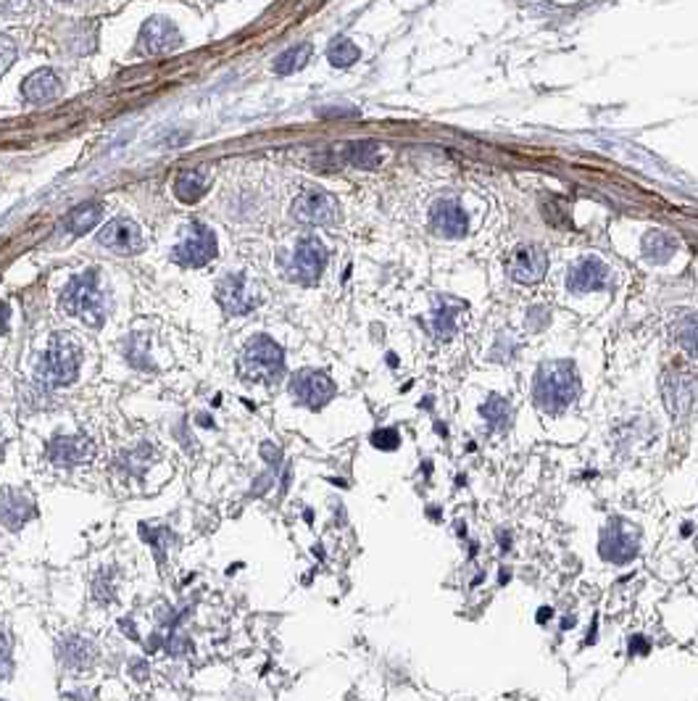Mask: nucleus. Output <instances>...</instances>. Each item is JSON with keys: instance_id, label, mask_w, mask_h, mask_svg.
<instances>
[{"instance_id": "nucleus-1", "label": "nucleus", "mask_w": 698, "mask_h": 701, "mask_svg": "<svg viewBox=\"0 0 698 701\" xmlns=\"http://www.w3.org/2000/svg\"><path fill=\"white\" fill-rule=\"evenodd\" d=\"M577 390H580V380L569 362L543 364L538 377H535V401H538V407L551 414H559L562 409L569 407L575 401Z\"/></svg>"}, {"instance_id": "nucleus-2", "label": "nucleus", "mask_w": 698, "mask_h": 701, "mask_svg": "<svg viewBox=\"0 0 698 701\" xmlns=\"http://www.w3.org/2000/svg\"><path fill=\"white\" fill-rule=\"evenodd\" d=\"M61 306L71 317H79L90 327H100V322H103V293L98 288V274L85 271L82 277H74L61 293Z\"/></svg>"}, {"instance_id": "nucleus-3", "label": "nucleus", "mask_w": 698, "mask_h": 701, "mask_svg": "<svg viewBox=\"0 0 698 701\" xmlns=\"http://www.w3.org/2000/svg\"><path fill=\"white\" fill-rule=\"evenodd\" d=\"M282 364H285L282 348L267 335H256L249 340V345L243 351L240 369L249 380L259 383V380H277L282 372Z\"/></svg>"}, {"instance_id": "nucleus-4", "label": "nucleus", "mask_w": 698, "mask_h": 701, "mask_svg": "<svg viewBox=\"0 0 698 701\" xmlns=\"http://www.w3.org/2000/svg\"><path fill=\"white\" fill-rule=\"evenodd\" d=\"M661 396L675 417L688 414L698 401V377L688 369H670L661 377Z\"/></svg>"}, {"instance_id": "nucleus-5", "label": "nucleus", "mask_w": 698, "mask_h": 701, "mask_svg": "<svg viewBox=\"0 0 698 701\" xmlns=\"http://www.w3.org/2000/svg\"><path fill=\"white\" fill-rule=\"evenodd\" d=\"M293 217L301 222V225H314V227L335 225L340 217L338 201H335L330 193L309 190V193H303V196H301V198L293 204Z\"/></svg>"}, {"instance_id": "nucleus-6", "label": "nucleus", "mask_w": 698, "mask_h": 701, "mask_svg": "<svg viewBox=\"0 0 698 701\" xmlns=\"http://www.w3.org/2000/svg\"><path fill=\"white\" fill-rule=\"evenodd\" d=\"M635 554H638V530L625 520L614 517L601 536V557L614 565H625Z\"/></svg>"}, {"instance_id": "nucleus-7", "label": "nucleus", "mask_w": 698, "mask_h": 701, "mask_svg": "<svg viewBox=\"0 0 698 701\" xmlns=\"http://www.w3.org/2000/svg\"><path fill=\"white\" fill-rule=\"evenodd\" d=\"M217 256V235L206 225L190 227L187 238L174 249V261L182 267H203Z\"/></svg>"}, {"instance_id": "nucleus-8", "label": "nucleus", "mask_w": 698, "mask_h": 701, "mask_svg": "<svg viewBox=\"0 0 698 701\" xmlns=\"http://www.w3.org/2000/svg\"><path fill=\"white\" fill-rule=\"evenodd\" d=\"M291 390L295 393V398L301 404H306L309 409L327 407L335 396V383L330 380V375L316 372V369H303L293 375L291 380Z\"/></svg>"}, {"instance_id": "nucleus-9", "label": "nucleus", "mask_w": 698, "mask_h": 701, "mask_svg": "<svg viewBox=\"0 0 698 701\" xmlns=\"http://www.w3.org/2000/svg\"><path fill=\"white\" fill-rule=\"evenodd\" d=\"M79 375V362L77 354L69 345H53L40 356L37 364V377L48 385H69Z\"/></svg>"}, {"instance_id": "nucleus-10", "label": "nucleus", "mask_w": 698, "mask_h": 701, "mask_svg": "<svg viewBox=\"0 0 698 701\" xmlns=\"http://www.w3.org/2000/svg\"><path fill=\"white\" fill-rule=\"evenodd\" d=\"M327 264V249L322 246V240L316 238H303L293 253V267H291V280L301 282V285H314L319 280V274Z\"/></svg>"}, {"instance_id": "nucleus-11", "label": "nucleus", "mask_w": 698, "mask_h": 701, "mask_svg": "<svg viewBox=\"0 0 698 701\" xmlns=\"http://www.w3.org/2000/svg\"><path fill=\"white\" fill-rule=\"evenodd\" d=\"M98 243L119 256H135L145 249V235L130 219H113L98 232Z\"/></svg>"}, {"instance_id": "nucleus-12", "label": "nucleus", "mask_w": 698, "mask_h": 701, "mask_svg": "<svg viewBox=\"0 0 698 701\" xmlns=\"http://www.w3.org/2000/svg\"><path fill=\"white\" fill-rule=\"evenodd\" d=\"M548 271V253L541 246H522L509 261V274L519 285H535Z\"/></svg>"}, {"instance_id": "nucleus-13", "label": "nucleus", "mask_w": 698, "mask_h": 701, "mask_svg": "<svg viewBox=\"0 0 698 701\" xmlns=\"http://www.w3.org/2000/svg\"><path fill=\"white\" fill-rule=\"evenodd\" d=\"M48 456L56 467H77L85 464L95 456V446L88 438H71V435H61L53 438L48 446Z\"/></svg>"}, {"instance_id": "nucleus-14", "label": "nucleus", "mask_w": 698, "mask_h": 701, "mask_svg": "<svg viewBox=\"0 0 698 701\" xmlns=\"http://www.w3.org/2000/svg\"><path fill=\"white\" fill-rule=\"evenodd\" d=\"M180 46V32L177 27L164 19V16H153L148 19V24L143 27L140 32V48L151 56H158V53H169L174 48Z\"/></svg>"}, {"instance_id": "nucleus-15", "label": "nucleus", "mask_w": 698, "mask_h": 701, "mask_svg": "<svg viewBox=\"0 0 698 701\" xmlns=\"http://www.w3.org/2000/svg\"><path fill=\"white\" fill-rule=\"evenodd\" d=\"M429 222H432V227H435L440 235H446V238H464V235L470 232V217H467V211L456 204V201H450V198H443V201H438V204L432 206Z\"/></svg>"}, {"instance_id": "nucleus-16", "label": "nucleus", "mask_w": 698, "mask_h": 701, "mask_svg": "<svg viewBox=\"0 0 698 701\" xmlns=\"http://www.w3.org/2000/svg\"><path fill=\"white\" fill-rule=\"evenodd\" d=\"M217 298L219 303L225 306L229 314H246L256 306V301L250 298V285L249 280L243 274H232L222 280L219 291H217Z\"/></svg>"}, {"instance_id": "nucleus-17", "label": "nucleus", "mask_w": 698, "mask_h": 701, "mask_svg": "<svg viewBox=\"0 0 698 701\" xmlns=\"http://www.w3.org/2000/svg\"><path fill=\"white\" fill-rule=\"evenodd\" d=\"M24 98L29 103H48L53 98H58L61 92V80L53 69H40V71H32L22 85Z\"/></svg>"}, {"instance_id": "nucleus-18", "label": "nucleus", "mask_w": 698, "mask_h": 701, "mask_svg": "<svg viewBox=\"0 0 698 701\" xmlns=\"http://www.w3.org/2000/svg\"><path fill=\"white\" fill-rule=\"evenodd\" d=\"M607 264L598 261V259H583L580 264H575L569 270V288L577 291V293H587V291H596L607 282Z\"/></svg>"}, {"instance_id": "nucleus-19", "label": "nucleus", "mask_w": 698, "mask_h": 701, "mask_svg": "<svg viewBox=\"0 0 698 701\" xmlns=\"http://www.w3.org/2000/svg\"><path fill=\"white\" fill-rule=\"evenodd\" d=\"M98 656V649L88 638H69L61 643V659L69 670H88Z\"/></svg>"}, {"instance_id": "nucleus-20", "label": "nucleus", "mask_w": 698, "mask_h": 701, "mask_svg": "<svg viewBox=\"0 0 698 701\" xmlns=\"http://www.w3.org/2000/svg\"><path fill=\"white\" fill-rule=\"evenodd\" d=\"M100 217H103V206L95 204V201L77 206V208H71L64 217V229H67L69 235H85V232H90L92 227L100 222Z\"/></svg>"}, {"instance_id": "nucleus-21", "label": "nucleus", "mask_w": 698, "mask_h": 701, "mask_svg": "<svg viewBox=\"0 0 698 701\" xmlns=\"http://www.w3.org/2000/svg\"><path fill=\"white\" fill-rule=\"evenodd\" d=\"M206 190H208V177L201 172H182L174 182V196L182 204H198Z\"/></svg>"}, {"instance_id": "nucleus-22", "label": "nucleus", "mask_w": 698, "mask_h": 701, "mask_svg": "<svg viewBox=\"0 0 698 701\" xmlns=\"http://www.w3.org/2000/svg\"><path fill=\"white\" fill-rule=\"evenodd\" d=\"M643 256L653 261V264H664V261H670L672 256H675L677 243L670 238V235H664V232H649L646 238H643Z\"/></svg>"}, {"instance_id": "nucleus-23", "label": "nucleus", "mask_w": 698, "mask_h": 701, "mask_svg": "<svg viewBox=\"0 0 698 701\" xmlns=\"http://www.w3.org/2000/svg\"><path fill=\"white\" fill-rule=\"evenodd\" d=\"M32 515V504L26 501V496H5L3 501V506H0V522L5 525V527H11V530H19L26 517Z\"/></svg>"}, {"instance_id": "nucleus-24", "label": "nucleus", "mask_w": 698, "mask_h": 701, "mask_svg": "<svg viewBox=\"0 0 698 701\" xmlns=\"http://www.w3.org/2000/svg\"><path fill=\"white\" fill-rule=\"evenodd\" d=\"M309 58H312V46H309V43H301V46L291 48V50H285V53H280V56L274 58V71H277V74H293L298 69L306 67Z\"/></svg>"}, {"instance_id": "nucleus-25", "label": "nucleus", "mask_w": 698, "mask_h": 701, "mask_svg": "<svg viewBox=\"0 0 698 701\" xmlns=\"http://www.w3.org/2000/svg\"><path fill=\"white\" fill-rule=\"evenodd\" d=\"M675 340L682 351L698 354V314H685L675 324Z\"/></svg>"}, {"instance_id": "nucleus-26", "label": "nucleus", "mask_w": 698, "mask_h": 701, "mask_svg": "<svg viewBox=\"0 0 698 701\" xmlns=\"http://www.w3.org/2000/svg\"><path fill=\"white\" fill-rule=\"evenodd\" d=\"M345 159L351 161L354 166L361 169H372L380 164V148L375 143H351L345 151Z\"/></svg>"}, {"instance_id": "nucleus-27", "label": "nucleus", "mask_w": 698, "mask_h": 701, "mask_svg": "<svg viewBox=\"0 0 698 701\" xmlns=\"http://www.w3.org/2000/svg\"><path fill=\"white\" fill-rule=\"evenodd\" d=\"M461 306H456V303H443V306H438V312H435V317H432V333H435V338L440 340H449L453 335V327H456V312H459Z\"/></svg>"}, {"instance_id": "nucleus-28", "label": "nucleus", "mask_w": 698, "mask_h": 701, "mask_svg": "<svg viewBox=\"0 0 698 701\" xmlns=\"http://www.w3.org/2000/svg\"><path fill=\"white\" fill-rule=\"evenodd\" d=\"M327 58H330V64L338 69H348L351 64H356L359 61V48L354 46L351 40H335L330 50H327Z\"/></svg>"}, {"instance_id": "nucleus-29", "label": "nucleus", "mask_w": 698, "mask_h": 701, "mask_svg": "<svg viewBox=\"0 0 698 701\" xmlns=\"http://www.w3.org/2000/svg\"><path fill=\"white\" fill-rule=\"evenodd\" d=\"M509 404H506V398H501V396H491L488 398V404L482 407V417L493 425V428H506L509 425Z\"/></svg>"}, {"instance_id": "nucleus-30", "label": "nucleus", "mask_w": 698, "mask_h": 701, "mask_svg": "<svg viewBox=\"0 0 698 701\" xmlns=\"http://www.w3.org/2000/svg\"><path fill=\"white\" fill-rule=\"evenodd\" d=\"M372 446H377L380 451H396L401 446V435L396 430H377L372 435Z\"/></svg>"}, {"instance_id": "nucleus-31", "label": "nucleus", "mask_w": 698, "mask_h": 701, "mask_svg": "<svg viewBox=\"0 0 698 701\" xmlns=\"http://www.w3.org/2000/svg\"><path fill=\"white\" fill-rule=\"evenodd\" d=\"M16 56H19L16 43L8 35H0V71H5V69L11 67L16 61Z\"/></svg>"}, {"instance_id": "nucleus-32", "label": "nucleus", "mask_w": 698, "mask_h": 701, "mask_svg": "<svg viewBox=\"0 0 698 701\" xmlns=\"http://www.w3.org/2000/svg\"><path fill=\"white\" fill-rule=\"evenodd\" d=\"M11 673V646H8V641L0 635V680L5 678Z\"/></svg>"}, {"instance_id": "nucleus-33", "label": "nucleus", "mask_w": 698, "mask_h": 701, "mask_svg": "<svg viewBox=\"0 0 698 701\" xmlns=\"http://www.w3.org/2000/svg\"><path fill=\"white\" fill-rule=\"evenodd\" d=\"M8 319H11V312H8V306H3L0 303V335L8 330Z\"/></svg>"}, {"instance_id": "nucleus-34", "label": "nucleus", "mask_w": 698, "mask_h": 701, "mask_svg": "<svg viewBox=\"0 0 698 701\" xmlns=\"http://www.w3.org/2000/svg\"><path fill=\"white\" fill-rule=\"evenodd\" d=\"M3 451H5V438L0 435V456H3Z\"/></svg>"}, {"instance_id": "nucleus-35", "label": "nucleus", "mask_w": 698, "mask_h": 701, "mask_svg": "<svg viewBox=\"0 0 698 701\" xmlns=\"http://www.w3.org/2000/svg\"><path fill=\"white\" fill-rule=\"evenodd\" d=\"M58 3H69V5H74V3H85V0H58Z\"/></svg>"}]
</instances>
